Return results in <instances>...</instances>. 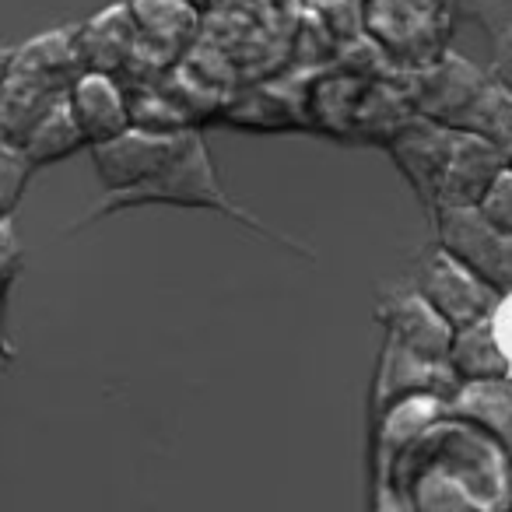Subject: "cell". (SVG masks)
Wrapping results in <instances>:
<instances>
[{
  "mask_svg": "<svg viewBox=\"0 0 512 512\" xmlns=\"http://www.w3.org/2000/svg\"><path fill=\"white\" fill-rule=\"evenodd\" d=\"M204 207V211H218L225 218L239 221L242 228L256 235V239H271L274 246L288 249V253H299L306 256L309 264H316V253L309 246H302L299 239L292 235H281L278 228H271L267 221H260L253 211H246L242 204H235L232 197L225 193L218 179V165H214L211 151H207L204 137L197 130L186 134V144L179 148V155L172 158L169 165L148 176L144 183L130 186V190H116V193H102V200L85 214V218L74 225V232L92 221H102L109 214H120V211H134V207Z\"/></svg>",
  "mask_w": 512,
  "mask_h": 512,
  "instance_id": "6da1fadb",
  "label": "cell"
},
{
  "mask_svg": "<svg viewBox=\"0 0 512 512\" xmlns=\"http://www.w3.org/2000/svg\"><path fill=\"white\" fill-rule=\"evenodd\" d=\"M411 285L442 313L449 327H467V323L488 320L491 309L502 295L488 285L477 271H470L460 256H453L446 246H428L418 256L411 274Z\"/></svg>",
  "mask_w": 512,
  "mask_h": 512,
  "instance_id": "7a4b0ae2",
  "label": "cell"
},
{
  "mask_svg": "<svg viewBox=\"0 0 512 512\" xmlns=\"http://www.w3.org/2000/svg\"><path fill=\"white\" fill-rule=\"evenodd\" d=\"M435 242L460 256L498 295L512 292V232H498L474 204L435 207Z\"/></svg>",
  "mask_w": 512,
  "mask_h": 512,
  "instance_id": "3957f363",
  "label": "cell"
},
{
  "mask_svg": "<svg viewBox=\"0 0 512 512\" xmlns=\"http://www.w3.org/2000/svg\"><path fill=\"white\" fill-rule=\"evenodd\" d=\"M186 134H190V127L151 130L130 123L123 134L99 144H88V155H92L95 176H99L102 190L106 193L130 190V186L155 176L162 165H169L179 155V148L186 144Z\"/></svg>",
  "mask_w": 512,
  "mask_h": 512,
  "instance_id": "277c9868",
  "label": "cell"
},
{
  "mask_svg": "<svg viewBox=\"0 0 512 512\" xmlns=\"http://www.w3.org/2000/svg\"><path fill=\"white\" fill-rule=\"evenodd\" d=\"M456 386H460V379L449 369L446 358H425L386 337L376 362V379H372V418L397 400L414 397V393H439L449 400Z\"/></svg>",
  "mask_w": 512,
  "mask_h": 512,
  "instance_id": "5b68a950",
  "label": "cell"
},
{
  "mask_svg": "<svg viewBox=\"0 0 512 512\" xmlns=\"http://www.w3.org/2000/svg\"><path fill=\"white\" fill-rule=\"evenodd\" d=\"M509 165V151L498 148L495 141L474 134V130H453L446 165H442L439 186H435V207H460L477 204L488 183L498 176V169Z\"/></svg>",
  "mask_w": 512,
  "mask_h": 512,
  "instance_id": "8992f818",
  "label": "cell"
},
{
  "mask_svg": "<svg viewBox=\"0 0 512 512\" xmlns=\"http://www.w3.org/2000/svg\"><path fill=\"white\" fill-rule=\"evenodd\" d=\"M376 320L386 327V337H393L404 348L418 351L425 358H446L453 327L442 320V313L418 292L414 285L383 288L376 302Z\"/></svg>",
  "mask_w": 512,
  "mask_h": 512,
  "instance_id": "52a82bcc",
  "label": "cell"
},
{
  "mask_svg": "<svg viewBox=\"0 0 512 512\" xmlns=\"http://www.w3.org/2000/svg\"><path fill=\"white\" fill-rule=\"evenodd\" d=\"M453 130L456 127L432 120V116H414V120H404V127L390 137V148H386L428 211L435 204V186H439L442 165L453 144Z\"/></svg>",
  "mask_w": 512,
  "mask_h": 512,
  "instance_id": "ba28073f",
  "label": "cell"
},
{
  "mask_svg": "<svg viewBox=\"0 0 512 512\" xmlns=\"http://www.w3.org/2000/svg\"><path fill=\"white\" fill-rule=\"evenodd\" d=\"M127 4L137 25V46L127 67L151 60L158 71L176 53H183V46L197 32V4L193 0H127Z\"/></svg>",
  "mask_w": 512,
  "mask_h": 512,
  "instance_id": "9c48e42d",
  "label": "cell"
},
{
  "mask_svg": "<svg viewBox=\"0 0 512 512\" xmlns=\"http://www.w3.org/2000/svg\"><path fill=\"white\" fill-rule=\"evenodd\" d=\"M67 102L78 120L81 134L88 144L109 141L130 127V99L127 85L116 74L106 71H81L67 85Z\"/></svg>",
  "mask_w": 512,
  "mask_h": 512,
  "instance_id": "30bf717a",
  "label": "cell"
},
{
  "mask_svg": "<svg viewBox=\"0 0 512 512\" xmlns=\"http://www.w3.org/2000/svg\"><path fill=\"white\" fill-rule=\"evenodd\" d=\"M137 46V25L130 15V4H109L85 25H78V57L81 71H106L120 78L130 64Z\"/></svg>",
  "mask_w": 512,
  "mask_h": 512,
  "instance_id": "8fae6325",
  "label": "cell"
},
{
  "mask_svg": "<svg viewBox=\"0 0 512 512\" xmlns=\"http://www.w3.org/2000/svg\"><path fill=\"white\" fill-rule=\"evenodd\" d=\"M446 414L481 425L505 449L512 463V376L460 383L453 397L446 400Z\"/></svg>",
  "mask_w": 512,
  "mask_h": 512,
  "instance_id": "7c38bea8",
  "label": "cell"
},
{
  "mask_svg": "<svg viewBox=\"0 0 512 512\" xmlns=\"http://www.w3.org/2000/svg\"><path fill=\"white\" fill-rule=\"evenodd\" d=\"M11 71L25 74V78H39V81H46V85L67 88L81 74L78 25L39 32L36 39L15 46V50H11Z\"/></svg>",
  "mask_w": 512,
  "mask_h": 512,
  "instance_id": "4fadbf2b",
  "label": "cell"
},
{
  "mask_svg": "<svg viewBox=\"0 0 512 512\" xmlns=\"http://www.w3.org/2000/svg\"><path fill=\"white\" fill-rule=\"evenodd\" d=\"M449 369L456 372L460 383H477V379H502L512 376V365L505 358L502 344H498L491 320H477L467 327L453 330V341H449L446 355Z\"/></svg>",
  "mask_w": 512,
  "mask_h": 512,
  "instance_id": "5bb4252c",
  "label": "cell"
},
{
  "mask_svg": "<svg viewBox=\"0 0 512 512\" xmlns=\"http://www.w3.org/2000/svg\"><path fill=\"white\" fill-rule=\"evenodd\" d=\"M488 71H477L470 60L449 53L439 67L432 71V81H428V92L421 95V113L432 116L439 123H449L453 127L456 116L467 109V102L477 95V88L484 85Z\"/></svg>",
  "mask_w": 512,
  "mask_h": 512,
  "instance_id": "9a60e30c",
  "label": "cell"
},
{
  "mask_svg": "<svg viewBox=\"0 0 512 512\" xmlns=\"http://www.w3.org/2000/svg\"><path fill=\"white\" fill-rule=\"evenodd\" d=\"M18 148H22V155L29 158L36 169L53 165V162H64V158H71L74 151L88 148L85 134H81L78 120H74V113H71L67 92L60 95V99L53 102L43 116H39L36 127L25 134V141L18 144Z\"/></svg>",
  "mask_w": 512,
  "mask_h": 512,
  "instance_id": "2e32d148",
  "label": "cell"
},
{
  "mask_svg": "<svg viewBox=\"0 0 512 512\" xmlns=\"http://www.w3.org/2000/svg\"><path fill=\"white\" fill-rule=\"evenodd\" d=\"M453 127L474 130V134L495 141L498 148L512 151V88H505L488 74L477 95L467 102V109L456 116Z\"/></svg>",
  "mask_w": 512,
  "mask_h": 512,
  "instance_id": "e0dca14e",
  "label": "cell"
},
{
  "mask_svg": "<svg viewBox=\"0 0 512 512\" xmlns=\"http://www.w3.org/2000/svg\"><path fill=\"white\" fill-rule=\"evenodd\" d=\"M32 172H36V165L22 155V148L0 144V218L18 211L25 190H29Z\"/></svg>",
  "mask_w": 512,
  "mask_h": 512,
  "instance_id": "ac0fdd59",
  "label": "cell"
},
{
  "mask_svg": "<svg viewBox=\"0 0 512 512\" xmlns=\"http://www.w3.org/2000/svg\"><path fill=\"white\" fill-rule=\"evenodd\" d=\"M477 211L488 225H495L498 232H512V165L498 169V176L488 183V190L477 200Z\"/></svg>",
  "mask_w": 512,
  "mask_h": 512,
  "instance_id": "d6986e66",
  "label": "cell"
},
{
  "mask_svg": "<svg viewBox=\"0 0 512 512\" xmlns=\"http://www.w3.org/2000/svg\"><path fill=\"white\" fill-rule=\"evenodd\" d=\"M22 239H18V228H15V214L8 218H0V288H8L11 281L18 278L22 271Z\"/></svg>",
  "mask_w": 512,
  "mask_h": 512,
  "instance_id": "ffe728a7",
  "label": "cell"
},
{
  "mask_svg": "<svg viewBox=\"0 0 512 512\" xmlns=\"http://www.w3.org/2000/svg\"><path fill=\"white\" fill-rule=\"evenodd\" d=\"M488 320H491V330H495L498 344H502L505 358H509V365H512V292H505L502 299H498V306L491 309Z\"/></svg>",
  "mask_w": 512,
  "mask_h": 512,
  "instance_id": "44dd1931",
  "label": "cell"
},
{
  "mask_svg": "<svg viewBox=\"0 0 512 512\" xmlns=\"http://www.w3.org/2000/svg\"><path fill=\"white\" fill-rule=\"evenodd\" d=\"M11 50H15V46H0V81L8 78V71H11Z\"/></svg>",
  "mask_w": 512,
  "mask_h": 512,
  "instance_id": "7402d4cb",
  "label": "cell"
},
{
  "mask_svg": "<svg viewBox=\"0 0 512 512\" xmlns=\"http://www.w3.org/2000/svg\"><path fill=\"white\" fill-rule=\"evenodd\" d=\"M509 165H512V151H509Z\"/></svg>",
  "mask_w": 512,
  "mask_h": 512,
  "instance_id": "603a6c76",
  "label": "cell"
},
{
  "mask_svg": "<svg viewBox=\"0 0 512 512\" xmlns=\"http://www.w3.org/2000/svg\"><path fill=\"white\" fill-rule=\"evenodd\" d=\"M509 4H512V0H509Z\"/></svg>",
  "mask_w": 512,
  "mask_h": 512,
  "instance_id": "cb8c5ba5",
  "label": "cell"
}]
</instances>
